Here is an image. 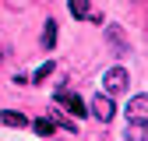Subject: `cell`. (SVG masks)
I'll return each mask as SVG.
<instances>
[{
	"label": "cell",
	"mask_w": 148,
	"mask_h": 141,
	"mask_svg": "<svg viewBox=\"0 0 148 141\" xmlns=\"http://www.w3.org/2000/svg\"><path fill=\"white\" fill-rule=\"evenodd\" d=\"M127 85H131V70L127 67H109L106 74H102V88H106V95H120V92H127Z\"/></svg>",
	"instance_id": "obj_1"
},
{
	"label": "cell",
	"mask_w": 148,
	"mask_h": 141,
	"mask_svg": "<svg viewBox=\"0 0 148 141\" xmlns=\"http://www.w3.org/2000/svg\"><path fill=\"white\" fill-rule=\"evenodd\" d=\"M57 106H60L67 116H74V120H81V116L88 113V106H85L78 95H74V92H57Z\"/></svg>",
	"instance_id": "obj_2"
},
{
	"label": "cell",
	"mask_w": 148,
	"mask_h": 141,
	"mask_svg": "<svg viewBox=\"0 0 148 141\" xmlns=\"http://www.w3.org/2000/svg\"><path fill=\"white\" fill-rule=\"evenodd\" d=\"M88 113L95 116L99 123H109V120H113V113H116V106H113V99H109V95H95V99H92V106H88Z\"/></svg>",
	"instance_id": "obj_3"
},
{
	"label": "cell",
	"mask_w": 148,
	"mask_h": 141,
	"mask_svg": "<svg viewBox=\"0 0 148 141\" xmlns=\"http://www.w3.org/2000/svg\"><path fill=\"white\" fill-rule=\"evenodd\" d=\"M106 42L109 49L116 53V57H123V53H131V42H127V32L120 25H106Z\"/></svg>",
	"instance_id": "obj_4"
},
{
	"label": "cell",
	"mask_w": 148,
	"mask_h": 141,
	"mask_svg": "<svg viewBox=\"0 0 148 141\" xmlns=\"http://www.w3.org/2000/svg\"><path fill=\"white\" fill-rule=\"evenodd\" d=\"M145 116H148V95L127 99V120H145Z\"/></svg>",
	"instance_id": "obj_5"
},
{
	"label": "cell",
	"mask_w": 148,
	"mask_h": 141,
	"mask_svg": "<svg viewBox=\"0 0 148 141\" xmlns=\"http://www.w3.org/2000/svg\"><path fill=\"white\" fill-rule=\"evenodd\" d=\"M67 7H71V18H78V21H88V14H92L88 0H67Z\"/></svg>",
	"instance_id": "obj_6"
},
{
	"label": "cell",
	"mask_w": 148,
	"mask_h": 141,
	"mask_svg": "<svg viewBox=\"0 0 148 141\" xmlns=\"http://www.w3.org/2000/svg\"><path fill=\"white\" fill-rule=\"evenodd\" d=\"M53 46H57V21L46 18V25H42V49H53Z\"/></svg>",
	"instance_id": "obj_7"
},
{
	"label": "cell",
	"mask_w": 148,
	"mask_h": 141,
	"mask_svg": "<svg viewBox=\"0 0 148 141\" xmlns=\"http://www.w3.org/2000/svg\"><path fill=\"white\" fill-rule=\"evenodd\" d=\"M0 120H4L7 127H28V116L18 113V110H4V113H0Z\"/></svg>",
	"instance_id": "obj_8"
},
{
	"label": "cell",
	"mask_w": 148,
	"mask_h": 141,
	"mask_svg": "<svg viewBox=\"0 0 148 141\" xmlns=\"http://www.w3.org/2000/svg\"><path fill=\"white\" fill-rule=\"evenodd\" d=\"M32 131L39 134V138H49L53 131H57V123H53L49 116H39V120H32Z\"/></svg>",
	"instance_id": "obj_9"
},
{
	"label": "cell",
	"mask_w": 148,
	"mask_h": 141,
	"mask_svg": "<svg viewBox=\"0 0 148 141\" xmlns=\"http://www.w3.org/2000/svg\"><path fill=\"white\" fill-rule=\"evenodd\" d=\"M49 120L57 123V127H67V131H74V116H67V113H60V110H53V113H49Z\"/></svg>",
	"instance_id": "obj_10"
},
{
	"label": "cell",
	"mask_w": 148,
	"mask_h": 141,
	"mask_svg": "<svg viewBox=\"0 0 148 141\" xmlns=\"http://www.w3.org/2000/svg\"><path fill=\"white\" fill-rule=\"evenodd\" d=\"M53 70H57V64H53V60H46L42 67H35V74H32V81H46V78L53 74Z\"/></svg>",
	"instance_id": "obj_11"
}]
</instances>
